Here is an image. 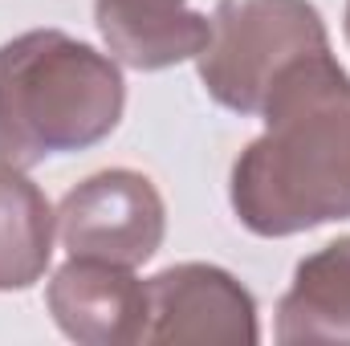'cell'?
<instances>
[{"instance_id": "10", "label": "cell", "mask_w": 350, "mask_h": 346, "mask_svg": "<svg viewBox=\"0 0 350 346\" xmlns=\"http://www.w3.org/2000/svg\"><path fill=\"white\" fill-rule=\"evenodd\" d=\"M347 41H350V0H347Z\"/></svg>"}, {"instance_id": "9", "label": "cell", "mask_w": 350, "mask_h": 346, "mask_svg": "<svg viewBox=\"0 0 350 346\" xmlns=\"http://www.w3.org/2000/svg\"><path fill=\"white\" fill-rule=\"evenodd\" d=\"M57 212L45 191L21 172L0 163V293L29 289L53 261Z\"/></svg>"}, {"instance_id": "5", "label": "cell", "mask_w": 350, "mask_h": 346, "mask_svg": "<svg viewBox=\"0 0 350 346\" xmlns=\"http://www.w3.org/2000/svg\"><path fill=\"white\" fill-rule=\"evenodd\" d=\"M147 285V326L143 343H204V346H257V297L220 265L183 261Z\"/></svg>"}, {"instance_id": "2", "label": "cell", "mask_w": 350, "mask_h": 346, "mask_svg": "<svg viewBox=\"0 0 350 346\" xmlns=\"http://www.w3.org/2000/svg\"><path fill=\"white\" fill-rule=\"evenodd\" d=\"M126 82L110 53L62 33L29 29L0 45V163L37 168L110 139Z\"/></svg>"}, {"instance_id": "3", "label": "cell", "mask_w": 350, "mask_h": 346, "mask_svg": "<svg viewBox=\"0 0 350 346\" xmlns=\"http://www.w3.org/2000/svg\"><path fill=\"white\" fill-rule=\"evenodd\" d=\"M322 49H330V33L310 0H220L196 70L212 102L232 114H261L273 82Z\"/></svg>"}, {"instance_id": "6", "label": "cell", "mask_w": 350, "mask_h": 346, "mask_svg": "<svg viewBox=\"0 0 350 346\" xmlns=\"http://www.w3.org/2000/svg\"><path fill=\"white\" fill-rule=\"evenodd\" d=\"M57 330L82 346H135L147 326V285L110 261L70 257L45 285Z\"/></svg>"}, {"instance_id": "4", "label": "cell", "mask_w": 350, "mask_h": 346, "mask_svg": "<svg viewBox=\"0 0 350 346\" xmlns=\"http://www.w3.org/2000/svg\"><path fill=\"white\" fill-rule=\"evenodd\" d=\"M57 237L70 257L147 265L167 237V208L143 172L110 168L66 191L57 208Z\"/></svg>"}, {"instance_id": "1", "label": "cell", "mask_w": 350, "mask_h": 346, "mask_svg": "<svg viewBox=\"0 0 350 346\" xmlns=\"http://www.w3.org/2000/svg\"><path fill=\"white\" fill-rule=\"evenodd\" d=\"M228 179L237 220L253 237H297L350 220V74L330 49L293 62L261 106Z\"/></svg>"}, {"instance_id": "7", "label": "cell", "mask_w": 350, "mask_h": 346, "mask_svg": "<svg viewBox=\"0 0 350 346\" xmlns=\"http://www.w3.org/2000/svg\"><path fill=\"white\" fill-rule=\"evenodd\" d=\"M94 25L110 57L143 74L196 62L212 37V21L187 0H94Z\"/></svg>"}, {"instance_id": "8", "label": "cell", "mask_w": 350, "mask_h": 346, "mask_svg": "<svg viewBox=\"0 0 350 346\" xmlns=\"http://www.w3.org/2000/svg\"><path fill=\"white\" fill-rule=\"evenodd\" d=\"M277 343H350V237L297 261L277 302Z\"/></svg>"}]
</instances>
